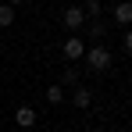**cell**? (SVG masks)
Segmentation results:
<instances>
[{
    "label": "cell",
    "mask_w": 132,
    "mask_h": 132,
    "mask_svg": "<svg viewBox=\"0 0 132 132\" xmlns=\"http://www.w3.org/2000/svg\"><path fill=\"white\" fill-rule=\"evenodd\" d=\"M82 61H86L89 71H107L114 57H111V50H107V46H86V57H82Z\"/></svg>",
    "instance_id": "obj_1"
},
{
    "label": "cell",
    "mask_w": 132,
    "mask_h": 132,
    "mask_svg": "<svg viewBox=\"0 0 132 132\" xmlns=\"http://www.w3.org/2000/svg\"><path fill=\"white\" fill-rule=\"evenodd\" d=\"M82 11H86V18H100V14H104V4H100V0H86Z\"/></svg>",
    "instance_id": "obj_10"
},
{
    "label": "cell",
    "mask_w": 132,
    "mask_h": 132,
    "mask_svg": "<svg viewBox=\"0 0 132 132\" xmlns=\"http://www.w3.org/2000/svg\"><path fill=\"white\" fill-rule=\"evenodd\" d=\"M89 22V36H93V39H104V36H107V25L100 22V18H86Z\"/></svg>",
    "instance_id": "obj_8"
},
{
    "label": "cell",
    "mask_w": 132,
    "mask_h": 132,
    "mask_svg": "<svg viewBox=\"0 0 132 132\" xmlns=\"http://www.w3.org/2000/svg\"><path fill=\"white\" fill-rule=\"evenodd\" d=\"M14 18H18V11H14V7H7V4H0V25L7 29V25H14Z\"/></svg>",
    "instance_id": "obj_9"
},
{
    "label": "cell",
    "mask_w": 132,
    "mask_h": 132,
    "mask_svg": "<svg viewBox=\"0 0 132 132\" xmlns=\"http://www.w3.org/2000/svg\"><path fill=\"white\" fill-rule=\"evenodd\" d=\"M14 125H18V129H32V125H36V111L32 107H18L14 111Z\"/></svg>",
    "instance_id": "obj_6"
},
{
    "label": "cell",
    "mask_w": 132,
    "mask_h": 132,
    "mask_svg": "<svg viewBox=\"0 0 132 132\" xmlns=\"http://www.w3.org/2000/svg\"><path fill=\"white\" fill-rule=\"evenodd\" d=\"M121 39H125V50L132 54V29H125V36H121Z\"/></svg>",
    "instance_id": "obj_12"
},
{
    "label": "cell",
    "mask_w": 132,
    "mask_h": 132,
    "mask_svg": "<svg viewBox=\"0 0 132 132\" xmlns=\"http://www.w3.org/2000/svg\"><path fill=\"white\" fill-rule=\"evenodd\" d=\"M4 4H7V7H22L25 0H4Z\"/></svg>",
    "instance_id": "obj_13"
},
{
    "label": "cell",
    "mask_w": 132,
    "mask_h": 132,
    "mask_svg": "<svg viewBox=\"0 0 132 132\" xmlns=\"http://www.w3.org/2000/svg\"><path fill=\"white\" fill-rule=\"evenodd\" d=\"M71 104L82 107V111H89V107H93V93H89L86 86H75V89H71Z\"/></svg>",
    "instance_id": "obj_5"
},
{
    "label": "cell",
    "mask_w": 132,
    "mask_h": 132,
    "mask_svg": "<svg viewBox=\"0 0 132 132\" xmlns=\"http://www.w3.org/2000/svg\"><path fill=\"white\" fill-rule=\"evenodd\" d=\"M61 100H64V89H61L57 82H54V86L46 89V104H61Z\"/></svg>",
    "instance_id": "obj_11"
},
{
    "label": "cell",
    "mask_w": 132,
    "mask_h": 132,
    "mask_svg": "<svg viewBox=\"0 0 132 132\" xmlns=\"http://www.w3.org/2000/svg\"><path fill=\"white\" fill-rule=\"evenodd\" d=\"M129 79H132V71H129Z\"/></svg>",
    "instance_id": "obj_14"
},
{
    "label": "cell",
    "mask_w": 132,
    "mask_h": 132,
    "mask_svg": "<svg viewBox=\"0 0 132 132\" xmlns=\"http://www.w3.org/2000/svg\"><path fill=\"white\" fill-rule=\"evenodd\" d=\"M61 22H64V29L71 32V36H75V32H79V29L86 25V11H82L79 4H71V7H64V14H61Z\"/></svg>",
    "instance_id": "obj_2"
},
{
    "label": "cell",
    "mask_w": 132,
    "mask_h": 132,
    "mask_svg": "<svg viewBox=\"0 0 132 132\" xmlns=\"http://www.w3.org/2000/svg\"><path fill=\"white\" fill-rule=\"evenodd\" d=\"M61 50H64V61H82L86 57V39L82 36H68Z\"/></svg>",
    "instance_id": "obj_3"
},
{
    "label": "cell",
    "mask_w": 132,
    "mask_h": 132,
    "mask_svg": "<svg viewBox=\"0 0 132 132\" xmlns=\"http://www.w3.org/2000/svg\"><path fill=\"white\" fill-rule=\"evenodd\" d=\"M57 86H61V89H75V86H82V82H79V71H75V68H64V79H61Z\"/></svg>",
    "instance_id": "obj_7"
},
{
    "label": "cell",
    "mask_w": 132,
    "mask_h": 132,
    "mask_svg": "<svg viewBox=\"0 0 132 132\" xmlns=\"http://www.w3.org/2000/svg\"><path fill=\"white\" fill-rule=\"evenodd\" d=\"M111 14H114V22L121 25V29H132V0H118L111 7Z\"/></svg>",
    "instance_id": "obj_4"
}]
</instances>
